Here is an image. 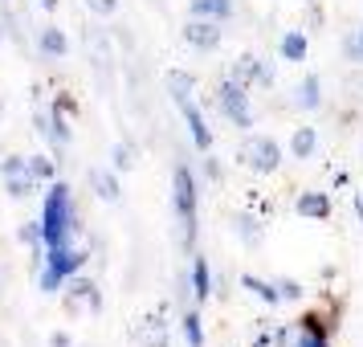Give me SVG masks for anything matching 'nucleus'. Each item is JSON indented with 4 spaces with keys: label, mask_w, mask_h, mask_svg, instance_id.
<instances>
[{
    "label": "nucleus",
    "mask_w": 363,
    "mask_h": 347,
    "mask_svg": "<svg viewBox=\"0 0 363 347\" xmlns=\"http://www.w3.org/2000/svg\"><path fill=\"white\" fill-rule=\"evenodd\" d=\"M278 57L290 62V66H302L311 57V37H306V29H286L278 41Z\"/></svg>",
    "instance_id": "nucleus-9"
},
{
    "label": "nucleus",
    "mask_w": 363,
    "mask_h": 347,
    "mask_svg": "<svg viewBox=\"0 0 363 347\" xmlns=\"http://www.w3.org/2000/svg\"><path fill=\"white\" fill-rule=\"evenodd\" d=\"M29 172H33L41 184H50V180H57V164H53L50 155H29Z\"/></svg>",
    "instance_id": "nucleus-23"
},
{
    "label": "nucleus",
    "mask_w": 363,
    "mask_h": 347,
    "mask_svg": "<svg viewBox=\"0 0 363 347\" xmlns=\"http://www.w3.org/2000/svg\"><path fill=\"white\" fill-rule=\"evenodd\" d=\"M86 9H90V13H99V17H115L118 0H86Z\"/></svg>",
    "instance_id": "nucleus-29"
},
{
    "label": "nucleus",
    "mask_w": 363,
    "mask_h": 347,
    "mask_svg": "<svg viewBox=\"0 0 363 347\" xmlns=\"http://www.w3.org/2000/svg\"><path fill=\"white\" fill-rule=\"evenodd\" d=\"M29 172V155H4L0 160V176H25Z\"/></svg>",
    "instance_id": "nucleus-27"
},
{
    "label": "nucleus",
    "mask_w": 363,
    "mask_h": 347,
    "mask_svg": "<svg viewBox=\"0 0 363 347\" xmlns=\"http://www.w3.org/2000/svg\"><path fill=\"white\" fill-rule=\"evenodd\" d=\"M233 229H237V237H241L245 246H257V241H262V221H253V216H245V213L233 216Z\"/></svg>",
    "instance_id": "nucleus-21"
},
{
    "label": "nucleus",
    "mask_w": 363,
    "mask_h": 347,
    "mask_svg": "<svg viewBox=\"0 0 363 347\" xmlns=\"http://www.w3.org/2000/svg\"><path fill=\"white\" fill-rule=\"evenodd\" d=\"M180 331H184V343L188 347H204V319H200V311H184Z\"/></svg>",
    "instance_id": "nucleus-18"
},
{
    "label": "nucleus",
    "mask_w": 363,
    "mask_h": 347,
    "mask_svg": "<svg viewBox=\"0 0 363 347\" xmlns=\"http://www.w3.org/2000/svg\"><path fill=\"white\" fill-rule=\"evenodd\" d=\"M237 160H241V167H249L253 176H274V172L281 167V143L274 139V135L245 131L241 148H237Z\"/></svg>",
    "instance_id": "nucleus-4"
},
{
    "label": "nucleus",
    "mask_w": 363,
    "mask_h": 347,
    "mask_svg": "<svg viewBox=\"0 0 363 347\" xmlns=\"http://www.w3.org/2000/svg\"><path fill=\"white\" fill-rule=\"evenodd\" d=\"M343 57L347 62H363V21H359V29L343 41Z\"/></svg>",
    "instance_id": "nucleus-25"
},
{
    "label": "nucleus",
    "mask_w": 363,
    "mask_h": 347,
    "mask_svg": "<svg viewBox=\"0 0 363 347\" xmlns=\"http://www.w3.org/2000/svg\"><path fill=\"white\" fill-rule=\"evenodd\" d=\"M286 151H290L294 160H311L314 151H318V131H314V127H294V131H290V143H286Z\"/></svg>",
    "instance_id": "nucleus-15"
},
{
    "label": "nucleus",
    "mask_w": 363,
    "mask_h": 347,
    "mask_svg": "<svg viewBox=\"0 0 363 347\" xmlns=\"http://www.w3.org/2000/svg\"><path fill=\"white\" fill-rule=\"evenodd\" d=\"M78 233V213H74V197H69L66 180H53L50 192H45V204H41V237H45V249L69 246Z\"/></svg>",
    "instance_id": "nucleus-1"
},
{
    "label": "nucleus",
    "mask_w": 363,
    "mask_h": 347,
    "mask_svg": "<svg viewBox=\"0 0 363 347\" xmlns=\"http://www.w3.org/2000/svg\"><path fill=\"white\" fill-rule=\"evenodd\" d=\"M0 115H4V99H0Z\"/></svg>",
    "instance_id": "nucleus-36"
},
{
    "label": "nucleus",
    "mask_w": 363,
    "mask_h": 347,
    "mask_svg": "<svg viewBox=\"0 0 363 347\" xmlns=\"http://www.w3.org/2000/svg\"><path fill=\"white\" fill-rule=\"evenodd\" d=\"M196 176L188 164L172 167V209H176V221H180V246L192 249L196 246Z\"/></svg>",
    "instance_id": "nucleus-2"
},
{
    "label": "nucleus",
    "mask_w": 363,
    "mask_h": 347,
    "mask_svg": "<svg viewBox=\"0 0 363 347\" xmlns=\"http://www.w3.org/2000/svg\"><path fill=\"white\" fill-rule=\"evenodd\" d=\"M66 50H69V41H66V33H62L57 25L41 29V53H45V57H66Z\"/></svg>",
    "instance_id": "nucleus-20"
},
{
    "label": "nucleus",
    "mask_w": 363,
    "mask_h": 347,
    "mask_svg": "<svg viewBox=\"0 0 363 347\" xmlns=\"http://www.w3.org/2000/svg\"><path fill=\"white\" fill-rule=\"evenodd\" d=\"M278 294H281V302H302V298H306V286L294 282V278H281L278 282Z\"/></svg>",
    "instance_id": "nucleus-26"
},
{
    "label": "nucleus",
    "mask_w": 363,
    "mask_h": 347,
    "mask_svg": "<svg viewBox=\"0 0 363 347\" xmlns=\"http://www.w3.org/2000/svg\"><path fill=\"white\" fill-rule=\"evenodd\" d=\"M180 115H184V123H188V135H192V143H196V151H213V127L204 123V115H200L196 99L180 102Z\"/></svg>",
    "instance_id": "nucleus-8"
},
{
    "label": "nucleus",
    "mask_w": 363,
    "mask_h": 347,
    "mask_svg": "<svg viewBox=\"0 0 363 347\" xmlns=\"http://www.w3.org/2000/svg\"><path fill=\"white\" fill-rule=\"evenodd\" d=\"M216 106H220V115L229 119L233 127H241V131L253 127V106H249V86L245 82L225 78V82L216 86Z\"/></svg>",
    "instance_id": "nucleus-5"
},
{
    "label": "nucleus",
    "mask_w": 363,
    "mask_h": 347,
    "mask_svg": "<svg viewBox=\"0 0 363 347\" xmlns=\"http://www.w3.org/2000/svg\"><path fill=\"white\" fill-rule=\"evenodd\" d=\"M290 347H330V335H318V331H302L298 327V335L290 339Z\"/></svg>",
    "instance_id": "nucleus-24"
},
{
    "label": "nucleus",
    "mask_w": 363,
    "mask_h": 347,
    "mask_svg": "<svg viewBox=\"0 0 363 347\" xmlns=\"http://www.w3.org/2000/svg\"><path fill=\"white\" fill-rule=\"evenodd\" d=\"M257 70H262V57L241 53V57H237V66H233V78H237V82H245V86H253V82H257Z\"/></svg>",
    "instance_id": "nucleus-22"
},
{
    "label": "nucleus",
    "mask_w": 363,
    "mask_h": 347,
    "mask_svg": "<svg viewBox=\"0 0 363 347\" xmlns=\"http://www.w3.org/2000/svg\"><path fill=\"white\" fill-rule=\"evenodd\" d=\"M62 294H66V311L69 314H99L102 311V294H99V286H94L90 278H78V274H74Z\"/></svg>",
    "instance_id": "nucleus-6"
},
{
    "label": "nucleus",
    "mask_w": 363,
    "mask_h": 347,
    "mask_svg": "<svg viewBox=\"0 0 363 347\" xmlns=\"http://www.w3.org/2000/svg\"><path fill=\"white\" fill-rule=\"evenodd\" d=\"M184 41L192 45V50L208 53L220 45V21H204V17H192L188 25H184Z\"/></svg>",
    "instance_id": "nucleus-7"
},
{
    "label": "nucleus",
    "mask_w": 363,
    "mask_h": 347,
    "mask_svg": "<svg viewBox=\"0 0 363 347\" xmlns=\"http://www.w3.org/2000/svg\"><path fill=\"white\" fill-rule=\"evenodd\" d=\"M0 37H4V33H0Z\"/></svg>",
    "instance_id": "nucleus-37"
},
{
    "label": "nucleus",
    "mask_w": 363,
    "mask_h": 347,
    "mask_svg": "<svg viewBox=\"0 0 363 347\" xmlns=\"http://www.w3.org/2000/svg\"><path fill=\"white\" fill-rule=\"evenodd\" d=\"M290 102H294V111H318V106H323V78H318V74H306V78L294 86Z\"/></svg>",
    "instance_id": "nucleus-11"
},
{
    "label": "nucleus",
    "mask_w": 363,
    "mask_h": 347,
    "mask_svg": "<svg viewBox=\"0 0 363 347\" xmlns=\"http://www.w3.org/2000/svg\"><path fill=\"white\" fill-rule=\"evenodd\" d=\"M37 176L33 172H25V176H4V192H9V197L13 200H25V197H33L37 192Z\"/></svg>",
    "instance_id": "nucleus-19"
},
{
    "label": "nucleus",
    "mask_w": 363,
    "mask_h": 347,
    "mask_svg": "<svg viewBox=\"0 0 363 347\" xmlns=\"http://www.w3.org/2000/svg\"><path fill=\"white\" fill-rule=\"evenodd\" d=\"M253 347H274V335H269V331H262V335L253 339Z\"/></svg>",
    "instance_id": "nucleus-34"
},
{
    "label": "nucleus",
    "mask_w": 363,
    "mask_h": 347,
    "mask_svg": "<svg viewBox=\"0 0 363 347\" xmlns=\"http://www.w3.org/2000/svg\"><path fill=\"white\" fill-rule=\"evenodd\" d=\"M41 9H45V13H53V9H57V0H41Z\"/></svg>",
    "instance_id": "nucleus-35"
},
{
    "label": "nucleus",
    "mask_w": 363,
    "mask_h": 347,
    "mask_svg": "<svg viewBox=\"0 0 363 347\" xmlns=\"http://www.w3.org/2000/svg\"><path fill=\"white\" fill-rule=\"evenodd\" d=\"M9 278H13V270H9L4 253H0V298H4V290H9Z\"/></svg>",
    "instance_id": "nucleus-31"
},
{
    "label": "nucleus",
    "mask_w": 363,
    "mask_h": 347,
    "mask_svg": "<svg viewBox=\"0 0 363 347\" xmlns=\"http://www.w3.org/2000/svg\"><path fill=\"white\" fill-rule=\"evenodd\" d=\"M330 192H298L294 200V213L302 216V221H327L330 216Z\"/></svg>",
    "instance_id": "nucleus-10"
},
{
    "label": "nucleus",
    "mask_w": 363,
    "mask_h": 347,
    "mask_svg": "<svg viewBox=\"0 0 363 347\" xmlns=\"http://www.w3.org/2000/svg\"><path fill=\"white\" fill-rule=\"evenodd\" d=\"M164 86H167V94H172V102H176V106L196 94V78H192L188 70H167V74H164Z\"/></svg>",
    "instance_id": "nucleus-14"
},
{
    "label": "nucleus",
    "mask_w": 363,
    "mask_h": 347,
    "mask_svg": "<svg viewBox=\"0 0 363 347\" xmlns=\"http://www.w3.org/2000/svg\"><path fill=\"white\" fill-rule=\"evenodd\" d=\"M50 347H69V335H66V331H53V335H50Z\"/></svg>",
    "instance_id": "nucleus-32"
},
{
    "label": "nucleus",
    "mask_w": 363,
    "mask_h": 347,
    "mask_svg": "<svg viewBox=\"0 0 363 347\" xmlns=\"http://www.w3.org/2000/svg\"><path fill=\"white\" fill-rule=\"evenodd\" d=\"M188 13H192V17H204V21H220V25H225V21L237 13V0H192V4H188Z\"/></svg>",
    "instance_id": "nucleus-13"
},
{
    "label": "nucleus",
    "mask_w": 363,
    "mask_h": 347,
    "mask_svg": "<svg viewBox=\"0 0 363 347\" xmlns=\"http://www.w3.org/2000/svg\"><path fill=\"white\" fill-rule=\"evenodd\" d=\"M241 286H245L253 298H262L265 307H278V302H281L278 282H265V278H257V274H241Z\"/></svg>",
    "instance_id": "nucleus-16"
},
{
    "label": "nucleus",
    "mask_w": 363,
    "mask_h": 347,
    "mask_svg": "<svg viewBox=\"0 0 363 347\" xmlns=\"http://www.w3.org/2000/svg\"><path fill=\"white\" fill-rule=\"evenodd\" d=\"M90 184H94V192H99L106 204H115V200H118V180H115V172H106V167H94V172H90Z\"/></svg>",
    "instance_id": "nucleus-17"
},
{
    "label": "nucleus",
    "mask_w": 363,
    "mask_h": 347,
    "mask_svg": "<svg viewBox=\"0 0 363 347\" xmlns=\"http://www.w3.org/2000/svg\"><path fill=\"white\" fill-rule=\"evenodd\" d=\"M86 249H78L74 241L69 246H57V249H45V270H41V294H62L66 282L86 265Z\"/></svg>",
    "instance_id": "nucleus-3"
},
{
    "label": "nucleus",
    "mask_w": 363,
    "mask_h": 347,
    "mask_svg": "<svg viewBox=\"0 0 363 347\" xmlns=\"http://www.w3.org/2000/svg\"><path fill=\"white\" fill-rule=\"evenodd\" d=\"M351 209H355V216H359V225H363V192H355V197H351Z\"/></svg>",
    "instance_id": "nucleus-33"
},
{
    "label": "nucleus",
    "mask_w": 363,
    "mask_h": 347,
    "mask_svg": "<svg viewBox=\"0 0 363 347\" xmlns=\"http://www.w3.org/2000/svg\"><path fill=\"white\" fill-rule=\"evenodd\" d=\"M188 286H192V298H196V307L200 302H208V298L216 294V286H213V270H208V262L204 258H192V274H188Z\"/></svg>",
    "instance_id": "nucleus-12"
},
{
    "label": "nucleus",
    "mask_w": 363,
    "mask_h": 347,
    "mask_svg": "<svg viewBox=\"0 0 363 347\" xmlns=\"http://www.w3.org/2000/svg\"><path fill=\"white\" fill-rule=\"evenodd\" d=\"M204 176H208V180H220V164H216V160H213V155H208V151H204Z\"/></svg>",
    "instance_id": "nucleus-30"
},
{
    "label": "nucleus",
    "mask_w": 363,
    "mask_h": 347,
    "mask_svg": "<svg viewBox=\"0 0 363 347\" xmlns=\"http://www.w3.org/2000/svg\"><path fill=\"white\" fill-rule=\"evenodd\" d=\"M111 160H115V167H118V172H127V167L135 164V148H127V143H118V148L111 151Z\"/></svg>",
    "instance_id": "nucleus-28"
}]
</instances>
